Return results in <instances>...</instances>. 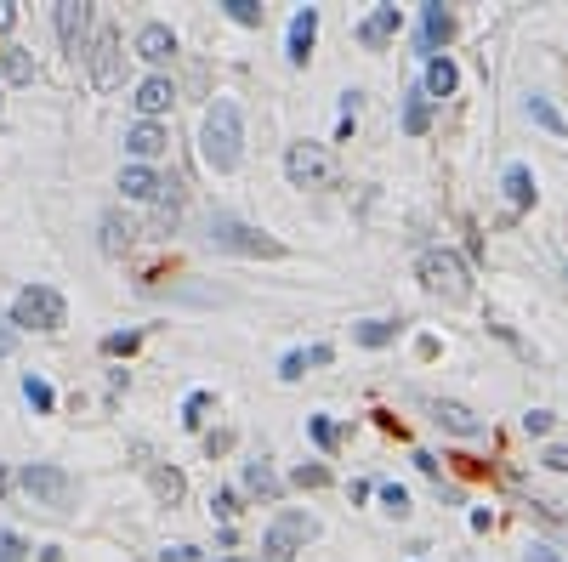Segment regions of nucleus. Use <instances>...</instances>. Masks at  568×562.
<instances>
[{"instance_id":"c9c22d12","label":"nucleus","mask_w":568,"mask_h":562,"mask_svg":"<svg viewBox=\"0 0 568 562\" xmlns=\"http://www.w3.org/2000/svg\"><path fill=\"white\" fill-rule=\"evenodd\" d=\"M296 483H302V489H324V483H330V466H319V460H313V466H296Z\"/></svg>"},{"instance_id":"5701e85b","label":"nucleus","mask_w":568,"mask_h":562,"mask_svg":"<svg viewBox=\"0 0 568 562\" xmlns=\"http://www.w3.org/2000/svg\"><path fill=\"white\" fill-rule=\"evenodd\" d=\"M245 489L256 494V500H279V477H273L267 460H245Z\"/></svg>"},{"instance_id":"1a4fd4ad","label":"nucleus","mask_w":568,"mask_h":562,"mask_svg":"<svg viewBox=\"0 0 568 562\" xmlns=\"http://www.w3.org/2000/svg\"><path fill=\"white\" fill-rule=\"evenodd\" d=\"M426 409H432V421L444 426V432H455V438H483V415L466 409L461 398H426Z\"/></svg>"},{"instance_id":"f3484780","label":"nucleus","mask_w":568,"mask_h":562,"mask_svg":"<svg viewBox=\"0 0 568 562\" xmlns=\"http://www.w3.org/2000/svg\"><path fill=\"white\" fill-rule=\"evenodd\" d=\"M165 142H171V137H165L154 120H142V125H131V131H125V148L137 154V165H142V159H154V154H165Z\"/></svg>"},{"instance_id":"9b49d317","label":"nucleus","mask_w":568,"mask_h":562,"mask_svg":"<svg viewBox=\"0 0 568 562\" xmlns=\"http://www.w3.org/2000/svg\"><path fill=\"white\" fill-rule=\"evenodd\" d=\"M398 29H404V12H398V6H375L370 18L358 23V46H370V52H381L387 40H398Z\"/></svg>"},{"instance_id":"dca6fc26","label":"nucleus","mask_w":568,"mask_h":562,"mask_svg":"<svg viewBox=\"0 0 568 562\" xmlns=\"http://www.w3.org/2000/svg\"><path fill=\"white\" fill-rule=\"evenodd\" d=\"M120 188H125V199H160L165 194V176L148 171V165H125V171H120Z\"/></svg>"},{"instance_id":"ddd939ff","label":"nucleus","mask_w":568,"mask_h":562,"mask_svg":"<svg viewBox=\"0 0 568 562\" xmlns=\"http://www.w3.org/2000/svg\"><path fill=\"white\" fill-rule=\"evenodd\" d=\"M131 103H137V114H142V120H160L165 108L177 103V86H171L165 74H148V80L137 86V97H131Z\"/></svg>"},{"instance_id":"b1692460","label":"nucleus","mask_w":568,"mask_h":562,"mask_svg":"<svg viewBox=\"0 0 568 562\" xmlns=\"http://www.w3.org/2000/svg\"><path fill=\"white\" fill-rule=\"evenodd\" d=\"M523 108H529V120L540 125V131H551V137H568V120L557 114V103H551V97H529Z\"/></svg>"},{"instance_id":"e433bc0d","label":"nucleus","mask_w":568,"mask_h":562,"mask_svg":"<svg viewBox=\"0 0 568 562\" xmlns=\"http://www.w3.org/2000/svg\"><path fill=\"white\" fill-rule=\"evenodd\" d=\"M540 466H551V472H568V449H563V443H546V449H540Z\"/></svg>"},{"instance_id":"4c0bfd02","label":"nucleus","mask_w":568,"mask_h":562,"mask_svg":"<svg viewBox=\"0 0 568 562\" xmlns=\"http://www.w3.org/2000/svg\"><path fill=\"white\" fill-rule=\"evenodd\" d=\"M307 432H313V443H319V449H330V443H336V426L324 421V415H313V421H307Z\"/></svg>"},{"instance_id":"4468645a","label":"nucleus","mask_w":568,"mask_h":562,"mask_svg":"<svg viewBox=\"0 0 568 562\" xmlns=\"http://www.w3.org/2000/svg\"><path fill=\"white\" fill-rule=\"evenodd\" d=\"M455 40V12L449 6H421V46L426 52H444Z\"/></svg>"},{"instance_id":"ea45409f","label":"nucleus","mask_w":568,"mask_h":562,"mask_svg":"<svg viewBox=\"0 0 568 562\" xmlns=\"http://www.w3.org/2000/svg\"><path fill=\"white\" fill-rule=\"evenodd\" d=\"M205 449H211V460L228 455V449H233V432H211V438H205Z\"/></svg>"},{"instance_id":"20e7f679","label":"nucleus","mask_w":568,"mask_h":562,"mask_svg":"<svg viewBox=\"0 0 568 562\" xmlns=\"http://www.w3.org/2000/svg\"><path fill=\"white\" fill-rule=\"evenodd\" d=\"M284 176H290L296 188H341V165H336V154H330L324 142H290Z\"/></svg>"},{"instance_id":"c85d7f7f","label":"nucleus","mask_w":568,"mask_h":562,"mask_svg":"<svg viewBox=\"0 0 568 562\" xmlns=\"http://www.w3.org/2000/svg\"><path fill=\"white\" fill-rule=\"evenodd\" d=\"M23 398L40 409V415H52L57 409V392H52V381H40V375H23Z\"/></svg>"},{"instance_id":"7c9ffc66","label":"nucleus","mask_w":568,"mask_h":562,"mask_svg":"<svg viewBox=\"0 0 568 562\" xmlns=\"http://www.w3.org/2000/svg\"><path fill=\"white\" fill-rule=\"evenodd\" d=\"M211 392H194V398H188V404H182V426H205V415H211Z\"/></svg>"},{"instance_id":"cd10ccee","label":"nucleus","mask_w":568,"mask_h":562,"mask_svg":"<svg viewBox=\"0 0 568 562\" xmlns=\"http://www.w3.org/2000/svg\"><path fill=\"white\" fill-rule=\"evenodd\" d=\"M222 6H228V18L245 23V29H262V23H267V6H262V0H222Z\"/></svg>"},{"instance_id":"6e6552de","label":"nucleus","mask_w":568,"mask_h":562,"mask_svg":"<svg viewBox=\"0 0 568 562\" xmlns=\"http://www.w3.org/2000/svg\"><path fill=\"white\" fill-rule=\"evenodd\" d=\"M86 69H91V86H120V29L114 23H97L91 29V46H86Z\"/></svg>"},{"instance_id":"a19ab883","label":"nucleus","mask_w":568,"mask_h":562,"mask_svg":"<svg viewBox=\"0 0 568 562\" xmlns=\"http://www.w3.org/2000/svg\"><path fill=\"white\" fill-rule=\"evenodd\" d=\"M160 562H199L194 545H171V551H160Z\"/></svg>"},{"instance_id":"4be33fe9","label":"nucleus","mask_w":568,"mask_h":562,"mask_svg":"<svg viewBox=\"0 0 568 562\" xmlns=\"http://www.w3.org/2000/svg\"><path fill=\"white\" fill-rule=\"evenodd\" d=\"M148 483H154V494H160L165 506H177L182 494H188V477L177 466H148Z\"/></svg>"},{"instance_id":"a18cd8bd","label":"nucleus","mask_w":568,"mask_h":562,"mask_svg":"<svg viewBox=\"0 0 568 562\" xmlns=\"http://www.w3.org/2000/svg\"><path fill=\"white\" fill-rule=\"evenodd\" d=\"M40 562H63V551H57V545H46V551H40Z\"/></svg>"},{"instance_id":"7ed1b4c3","label":"nucleus","mask_w":568,"mask_h":562,"mask_svg":"<svg viewBox=\"0 0 568 562\" xmlns=\"http://www.w3.org/2000/svg\"><path fill=\"white\" fill-rule=\"evenodd\" d=\"M18 489L35 500V506H46V511H69L74 506V494H80V483H74L63 466H52V460H29L18 472Z\"/></svg>"},{"instance_id":"6ab92c4d","label":"nucleus","mask_w":568,"mask_h":562,"mask_svg":"<svg viewBox=\"0 0 568 562\" xmlns=\"http://www.w3.org/2000/svg\"><path fill=\"white\" fill-rule=\"evenodd\" d=\"M330 358H336V352L324 347V341H319V347H302V352H284V364H279V375H284V381H302L307 369H319V364H330Z\"/></svg>"},{"instance_id":"bb28decb","label":"nucleus","mask_w":568,"mask_h":562,"mask_svg":"<svg viewBox=\"0 0 568 562\" xmlns=\"http://www.w3.org/2000/svg\"><path fill=\"white\" fill-rule=\"evenodd\" d=\"M426 125H432V103H426V91H409L404 97V131L409 137H421Z\"/></svg>"},{"instance_id":"0eeeda50","label":"nucleus","mask_w":568,"mask_h":562,"mask_svg":"<svg viewBox=\"0 0 568 562\" xmlns=\"http://www.w3.org/2000/svg\"><path fill=\"white\" fill-rule=\"evenodd\" d=\"M205 239H211V250H228V256H284L279 239H267V233H256L250 222H239V216H211V228H205Z\"/></svg>"},{"instance_id":"58836bf2","label":"nucleus","mask_w":568,"mask_h":562,"mask_svg":"<svg viewBox=\"0 0 568 562\" xmlns=\"http://www.w3.org/2000/svg\"><path fill=\"white\" fill-rule=\"evenodd\" d=\"M12 347H18V324H12V318H0V358H6Z\"/></svg>"},{"instance_id":"c756f323","label":"nucleus","mask_w":568,"mask_h":562,"mask_svg":"<svg viewBox=\"0 0 568 562\" xmlns=\"http://www.w3.org/2000/svg\"><path fill=\"white\" fill-rule=\"evenodd\" d=\"M137 347H142V330H114V335H103V352H108V358H131Z\"/></svg>"},{"instance_id":"f8f14e48","label":"nucleus","mask_w":568,"mask_h":562,"mask_svg":"<svg viewBox=\"0 0 568 562\" xmlns=\"http://www.w3.org/2000/svg\"><path fill=\"white\" fill-rule=\"evenodd\" d=\"M313 40H319V6H302L296 18H290V63L296 69H307V57H313Z\"/></svg>"},{"instance_id":"2eb2a0df","label":"nucleus","mask_w":568,"mask_h":562,"mask_svg":"<svg viewBox=\"0 0 568 562\" xmlns=\"http://www.w3.org/2000/svg\"><path fill=\"white\" fill-rule=\"evenodd\" d=\"M137 57H148V63H171V57H177L171 23H142L137 29Z\"/></svg>"},{"instance_id":"37998d69","label":"nucleus","mask_w":568,"mask_h":562,"mask_svg":"<svg viewBox=\"0 0 568 562\" xmlns=\"http://www.w3.org/2000/svg\"><path fill=\"white\" fill-rule=\"evenodd\" d=\"M12 23H18V12H12V6H0V29H12Z\"/></svg>"},{"instance_id":"39448f33","label":"nucleus","mask_w":568,"mask_h":562,"mask_svg":"<svg viewBox=\"0 0 568 562\" xmlns=\"http://www.w3.org/2000/svg\"><path fill=\"white\" fill-rule=\"evenodd\" d=\"M63 318H69V301L52 284H23L18 301H12V324L18 330H63Z\"/></svg>"},{"instance_id":"a211bd4d","label":"nucleus","mask_w":568,"mask_h":562,"mask_svg":"<svg viewBox=\"0 0 568 562\" xmlns=\"http://www.w3.org/2000/svg\"><path fill=\"white\" fill-rule=\"evenodd\" d=\"M131 245H137V222L120 216V211H108L103 216V250H108V256H125Z\"/></svg>"},{"instance_id":"49530a36","label":"nucleus","mask_w":568,"mask_h":562,"mask_svg":"<svg viewBox=\"0 0 568 562\" xmlns=\"http://www.w3.org/2000/svg\"><path fill=\"white\" fill-rule=\"evenodd\" d=\"M222 562H256V557H222Z\"/></svg>"},{"instance_id":"79ce46f5","label":"nucleus","mask_w":568,"mask_h":562,"mask_svg":"<svg viewBox=\"0 0 568 562\" xmlns=\"http://www.w3.org/2000/svg\"><path fill=\"white\" fill-rule=\"evenodd\" d=\"M529 562H563V557H557L551 545H529Z\"/></svg>"},{"instance_id":"72a5a7b5","label":"nucleus","mask_w":568,"mask_h":562,"mask_svg":"<svg viewBox=\"0 0 568 562\" xmlns=\"http://www.w3.org/2000/svg\"><path fill=\"white\" fill-rule=\"evenodd\" d=\"M381 506H387L392 517H404V511H409V494H404V483H381Z\"/></svg>"},{"instance_id":"473e14b6","label":"nucleus","mask_w":568,"mask_h":562,"mask_svg":"<svg viewBox=\"0 0 568 562\" xmlns=\"http://www.w3.org/2000/svg\"><path fill=\"white\" fill-rule=\"evenodd\" d=\"M551 426H557V415H551V409H529V415H523V432H529V438H546Z\"/></svg>"},{"instance_id":"aec40b11","label":"nucleus","mask_w":568,"mask_h":562,"mask_svg":"<svg viewBox=\"0 0 568 562\" xmlns=\"http://www.w3.org/2000/svg\"><path fill=\"white\" fill-rule=\"evenodd\" d=\"M455 86H461L455 63H449V57H426V80H421V91H426V97H449Z\"/></svg>"},{"instance_id":"a878e982","label":"nucleus","mask_w":568,"mask_h":562,"mask_svg":"<svg viewBox=\"0 0 568 562\" xmlns=\"http://www.w3.org/2000/svg\"><path fill=\"white\" fill-rule=\"evenodd\" d=\"M392 335H398V324H392V318H364V324H353V341H358V347H387Z\"/></svg>"},{"instance_id":"f03ea898","label":"nucleus","mask_w":568,"mask_h":562,"mask_svg":"<svg viewBox=\"0 0 568 562\" xmlns=\"http://www.w3.org/2000/svg\"><path fill=\"white\" fill-rule=\"evenodd\" d=\"M415 279H421L426 296L449 301V307H461V301H472V267L455 256V250H421V262H415Z\"/></svg>"},{"instance_id":"f704fd0d","label":"nucleus","mask_w":568,"mask_h":562,"mask_svg":"<svg viewBox=\"0 0 568 562\" xmlns=\"http://www.w3.org/2000/svg\"><path fill=\"white\" fill-rule=\"evenodd\" d=\"M211 511L222 517V523H233V517H239V494H233V489H216L211 494Z\"/></svg>"},{"instance_id":"393cba45","label":"nucleus","mask_w":568,"mask_h":562,"mask_svg":"<svg viewBox=\"0 0 568 562\" xmlns=\"http://www.w3.org/2000/svg\"><path fill=\"white\" fill-rule=\"evenodd\" d=\"M0 74H6L12 86H23V80H35V57L23 52V46H6V52H0Z\"/></svg>"},{"instance_id":"423d86ee","label":"nucleus","mask_w":568,"mask_h":562,"mask_svg":"<svg viewBox=\"0 0 568 562\" xmlns=\"http://www.w3.org/2000/svg\"><path fill=\"white\" fill-rule=\"evenodd\" d=\"M307 540H319V517L313 511H279L273 528L262 534L267 562H296V551H307Z\"/></svg>"},{"instance_id":"f257e3e1","label":"nucleus","mask_w":568,"mask_h":562,"mask_svg":"<svg viewBox=\"0 0 568 562\" xmlns=\"http://www.w3.org/2000/svg\"><path fill=\"white\" fill-rule=\"evenodd\" d=\"M245 154V120H239V103L233 97H216L205 108V120H199V159L211 165V171H233Z\"/></svg>"},{"instance_id":"412c9836","label":"nucleus","mask_w":568,"mask_h":562,"mask_svg":"<svg viewBox=\"0 0 568 562\" xmlns=\"http://www.w3.org/2000/svg\"><path fill=\"white\" fill-rule=\"evenodd\" d=\"M534 194H540V188H534V171H529V165H506V199H512L517 211H529Z\"/></svg>"},{"instance_id":"2f4dec72","label":"nucleus","mask_w":568,"mask_h":562,"mask_svg":"<svg viewBox=\"0 0 568 562\" xmlns=\"http://www.w3.org/2000/svg\"><path fill=\"white\" fill-rule=\"evenodd\" d=\"M29 557V545H23V534H12V528H0V562H23Z\"/></svg>"},{"instance_id":"c03bdc74","label":"nucleus","mask_w":568,"mask_h":562,"mask_svg":"<svg viewBox=\"0 0 568 562\" xmlns=\"http://www.w3.org/2000/svg\"><path fill=\"white\" fill-rule=\"evenodd\" d=\"M12 483H18V477H12V472H6V460H0V494H6V489H12Z\"/></svg>"},{"instance_id":"9d476101","label":"nucleus","mask_w":568,"mask_h":562,"mask_svg":"<svg viewBox=\"0 0 568 562\" xmlns=\"http://www.w3.org/2000/svg\"><path fill=\"white\" fill-rule=\"evenodd\" d=\"M91 29H97V23H91V6H80V0H63V6H57V35H63V46H69L74 57L91 46Z\"/></svg>"}]
</instances>
